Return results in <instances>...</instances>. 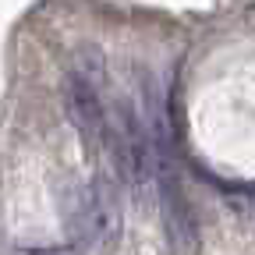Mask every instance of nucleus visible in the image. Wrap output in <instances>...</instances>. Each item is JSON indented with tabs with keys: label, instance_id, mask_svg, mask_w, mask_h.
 Segmentation results:
<instances>
[{
	"label": "nucleus",
	"instance_id": "obj_1",
	"mask_svg": "<svg viewBox=\"0 0 255 255\" xmlns=\"http://www.w3.org/2000/svg\"><path fill=\"white\" fill-rule=\"evenodd\" d=\"M78 234L96 252H114L121 241V188L110 174H100L78 202Z\"/></svg>",
	"mask_w": 255,
	"mask_h": 255
},
{
	"label": "nucleus",
	"instance_id": "obj_2",
	"mask_svg": "<svg viewBox=\"0 0 255 255\" xmlns=\"http://www.w3.org/2000/svg\"><path fill=\"white\" fill-rule=\"evenodd\" d=\"M156 191H159V216H163V234L170 241V252L195 255L199 252V223H195V213H191L174 170L156 174Z\"/></svg>",
	"mask_w": 255,
	"mask_h": 255
},
{
	"label": "nucleus",
	"instance_id": "obj_3",
	"mask_svg": "<svg viewBox=\"0 0 255 255\" xmlns=\"http://www.w3.org/2000/svg\"><path fill=\"white\" fill-rule=\"evenodd\" d=\"M64 110H68V121L85 138H100L107 131V110L100 100V89L78 78L75 71L64 78Z\"/></svg>",
	"mask_w": 255,
	"mask_h": 255
},
{
	"label": "nucleus",
	"instance_id": "obj_4",
	"mask_svg": "<svg viewBox=\"0 0 255 255\" xmlns=\"http://www.w3.org/2000/svg\"><path fill=\"white\" fill-rule=\"evenodd\" d=\"M75 75L100 89V82H103V75H107V64H103V57H100V50H96V46H82V50L75 53Z\"/></svg>",
	"mask_w": 255,
	"mask_h": 255
},
{
	"label": "nucleus",
	"instance_id": "obj_5",
	"mask_svg": "<svg viewBox=\"0 0 255 255\" xmlns=\"http://www.w3.org/2000/svg\"><path fill=\"white\" fill-rule=\"evenodd\" d=\"M21 255H75V252L71 248H28Z\"/></svg>",
	"mask_w": 255,
	"mask_h": 255
}]
</instances>
